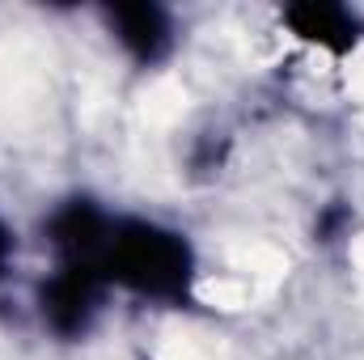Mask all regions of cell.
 <instances>
[{"mask_svg":"<svg viewBox=\"0 0 364 360\" xmlns=\"http://www.w3.org/2000/svg\"><path fill=\"white\" fill-rule=\"evenodd\" d=\"M97 268L106 275L110 292H123L149 305H186L199 284V250L170 221L114 212Z\"/></svg>","mask_w":364,"mask_h":360,"instance_id":"6da1fadb","label":"cell"},{"mask_svg":"<svg viewBox=\"0 0 364 360\" xmlns=\"http://www.w3.org/2000/svg\"><path fill=\"white\" fill-rule=\"evenodd\" d=\"M106 301H110V284H106L102 268H93V263H51V271L38 275V284H34L38 327L60 344L85 339L102 322Z\"/></svg>","mask_w":364,"mask_h":360,"instance_id":"7a4b0ae2","label":"cell"},{"mask_svg":"<svg viewBox=\"0 0 364 360\" xmlns=\"http://www.w3.org/2000/svg\"><path fill=\"white\" fill-rule=\"evenodd\" d=\"M102 30L136 68H161L178 51V17L157 0H119L97 9Z\"/></svg>","mask_w":364,"mask_h":360,"instance_id":"3957f363","label":"cell"},{"mask_svg":"<svg viewBox=\"0 0 364 360\" xmlns=\"http://www.w3.org/2000/svg\"><path fill=\"white\" fill-rule=\"evenodd\" d=\"M110 225H114V212L102 199L77 191L51 203L38 229H43V246L51 250V263H93L97 268Z\"/></svg>","mask_w":364,"mask_h":360,"instance_id":"277c9868","label":"cell"},{"mask_svg":"<svg viewBox=\"0 0 364 360\" xmlns=\"http://www.w3.org/2000/svg\"><path fill=\"white\" fill-rule=\"evenodd\" d=\"M279 26H284L296 43H305V47L331 55V60L352 55L364 43V17L356 9H348V4H335V0L284 4V9H279Z\"/></svg>","mask_w":364,"mask_h":360,"instance_id":"5b68a950","label":"cell"},{"mask_svg":"<svg viewBox=\"0 0 364 360\" xmlns=\"http://www.w3.org/2000/svg\"><path fill=\"white\" fill-rule=\"evenodd\" d=\"M17 263V229L0 216V284L9 280V271Z\"/></svg>","mask_w":364,"mask_h":360,"instance_id":"8992f818","label":"cell"}]
</instances>
